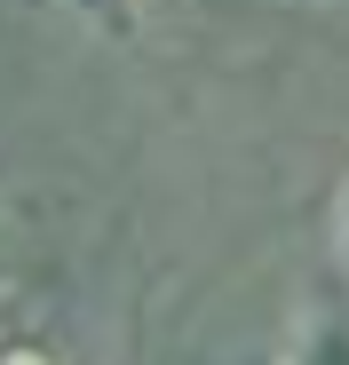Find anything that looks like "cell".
<instances>
[{
    "label": "cell",
    "instance_id": "cell-4",
    "mask_svg": "<svg viewBox=\"0 0 349 365\" xmlns=\"http://www.w3.org/2000/svg\"><path fill=\"white\" fill-rule=\"evenodd\" d=\"M333 238H341V262H349V175H341V199H333Z\"/></svg>",
    "mask_w": 349,
    "mask_h": 365
},
{
    "label": "cell",
    "instance_id": "cell-2",
    "mask_svg": "<svg viewBox=\"0 0 349 365\" xmlns=\"http://www.w3.org/2000/svg\"><path fill=\"white\" fill-rule=\"evenodd\" d=\"M80 9H88V16H103V24H120V32L135 24V0H80Z\"/></svg>",
    "mask_w": 349,
    "mask_h": 365
},
{
    "label": "cell",
    "instance_id": "cell-3",
    "mask_svg": "<svg viewBox=\"0 0 349 365\" xmlns=\"http://www.w3.org/2000/svg\"><path fill=\"white\" fill-rule=\"evenodd\" d=\"M0 365H56L40 341H0Z\"/></svg>",
    "mask_w": 349,
    "mask_h": 365
},
{
    "label": "cell",
    "instance_id": "cell-1",
    "mask_svg": "<svg viewBox=\"0 0 349 365\" xmlns=\"http://www.w3.org/2000/svg\"><path fill=\"white\" fill-rule=\"evenodd\" d=\"M286 365H349V302L341 294H325L318 310H310V326L294 334Z\"/></svg>",
    "mask_w": 349,
    "mask_h": 365
}]
</instances>
